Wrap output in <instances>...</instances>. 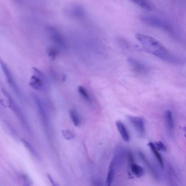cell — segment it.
<instances>
[{
	"label": "cell",
	"instance_id": "ba28073f",
	"mask_svg": "<svg viewBox=\"0 0 186 186\" xmlns=\"http://www.w3.org/2000/svg\"><path fill=\"white\" fill-rule=\"evenodd\" d=\"M32 95L33 101H34L40 115L44 123H46L48 122V116L43 103L37 95L34 94Z\"/></svg>",
	"mask_w": 186,
	"mask_h": 186
},
{
	"label": "cell",
	"instance_id": "8992f818",
	"mask_svg": "<svg viewBox=\"0 0 186 186\" xmlns=\"http://www.w3.org/2000/svg\"><path fill=\"white\" fill-rule=\"evenodd\" d=\"M127 117L139 134L141 136L144 135L145 133V127L143 118L132 116H128Z\"/></svg>",
	"mask_w": 186,
	"mask_h": 186
},
{
	"label": "cell",
	"instance_id": "9a60e30c",
	"mask_svg": "<svg viewBox=\"0 0 186 186\" xmlns=\"http://www.w3.org/2000/svg\"><path fill=\"white\" fill-rule=\"evenodd\" d=\"M131 170L135 176L137 177H141L144 174L143 168L136 164H133L131 165Z\"/></svg>",
	"mask_w": 186,
	"mask_h": 186
},
{
	"label": "cell",
	"instance_id": "e0dca14e",
	"mask_svg": "<svg viewBox=\"0 0 186 186\" xmlns=\"http://www.w3.org/2000/svg\"><path fill=\"white\" fill-rule=\"evenodd\" d=\"M78 90L80 94L84 99L89 102H91V99L90 95L85 88L83 86H80L78 88Z\"/></svg>",
	"mask_w": 186,
	"mask_h": 186
},
{
	"label": "cell",
	"instance_id": "277c9868",
	"mask_svg": "<svg viewBox=\"0 0 186 186\" xmlns=\"http://www.w3.org/2000/svg\"><path fill=\"white\" fill-rule=\"evenodd\" d=\"M2 92L3 93L6 98L7 99L8 104L10 109L16 115L20 120L22 125L24 126V127L28 128V125L27 124L26 119L20 108L16 104L15 101H14L10 95L6 90L2 89Z\"/></svg>",
	"mask_w": 186,
	"mask_h": 186
},
{
	"label": "cell",
	"instance_id": "8fae6325",
	"mask_svg": "<svg viewBox=\"0 0 186 186\" xmlns=\"http://www.w3.org/2000/svg\"><path fill=\"white\" fill-rule=\"evenodd\" d=\"M118 131L122 136V138L126 141H128L130 140V137L127 130L124 124L120 121H117L116 122Z\"/></svg>",
	"mask_w": 186,
	"mask_h": 186
},
{
	"label": "cell",
	"instance_id": "7a4b0ae2",
	"mask_svg": "<svg viewBox=\"0 0 186 186\" xmlns=\"http://www.w3.org/2000/svg\"><path fill=\"white\" fill-rule=\"evenodd\" d=\"M34 74L29 81V85L33 89L38 91L45 90L48 87L47 78L43 73L36 68H33Z\"/></svg>",
	"mask_w": 186,
	"mask_h": 186
},
{
	"label": "cell",
	"instance_id": "ac0fdd59",
	"mask_svg": "<svg viewBox=\"0 0 186 186\" xmlns=\"http://www.w3.org/2000/svg\"><path fill=\"white\" fill-rule=\"evenodd\" d=\"M73 15L79 17L83 16L85 14V11L84 8L82 6L79 5L74 6L73 8Z\"/></svg>",
	"mask_w": 186,
	"mask_h": 186
},
{
	"label": "cell",
	"instance_id": "4fadbf2b",
	"mask_svg": "<svg viewBox=\"0 0 186 186\" xmlns=\"http://www.w3.org/2000/svg\"><path fill=\"white\" fill-rule=\"evenodd\" d=\"M148 145L149 146L154 155H155L156 159H157L158 162L159 163L162 168H164V163L162 156L161 155L159 152H158V150L156 149L154 144L153 143L150 142L148 144Z\"/></svg>",
	"mask_w": 186,
	"mask_h": 186
},
{
	"label": "cell",
	"instance_id": "7402d4cb",
	"mask_svg": "<svg viewBox=\"0 0 186 186\" xmlns=\"http://www.w3.org/2000/svg\"><path fill=\"white\" fill-rule=\"evenodd\" d=\"M155 146L158 150L163 151H166L167 150L166 148L165 145L162 142H156L154 144Z\"/></svg>",
	"mask_w": 186,
	"mask_h": 186
},
{
	"label": "cell",
	"instance_id": "9c48e42d",
	"mask_svg": "<svg viewBox=\"0 0 186 186\" xmlns=\"http://www.w3.org/2000/svg\"><path fill=\"white\" fill-rule=\"evenodd\" d=\"M48 29L52 41L60 47L65 48L66 46L64 40L58 32L52 27L49 28Z\"/></svg>",
	"mask_w": 186,
	"mask_h": 186
},
{
	"label": "cell",
	"instance_id": "5bb4252c",
	"mask_svg": "<svg viewBox=\"0 0 186 186\" xmlns=\"http://www.w3.org/2000/svg\"><path fill=\"white\" fill-rule=\"evenodd\" d=\"M132 2L143 9L147 10H153V5L147 1L144 0H134L132 1Z\"/></svg>",
	"mask_w": 186,
	"mask_h": 186
},
{
	"label": "cell",
	"instance_id": "6da1fadb",
	"mask_svg": "<svg viewBox=\"0 0 186 186\" xmlns=\"http://www.w3.org/2000/svg\"><path fill=\"white\" fill-rule=\"evenodd\" d=\"M136 37L145 51L171 64H177L182 62L180 58L171 53L154 38L142 34H137Z\"/></svg>",
	"mask_w": 186,
	"mask_h": 186
},
{
	"label": "cell",
	"instance_id": "603a6c76",
	"mask_svg": "<svg viewBox=\"0 0 186 186\" xmlns=\"http://www.w3.org/2000/svg\"><path fill=\"white\" fill-rule=\"evenodd\" d=\"M24 186H27L24 185Z\"/></svg>",
	"mask_w": 186,
	"mask_h": 186
},
{
	"label": "cell",
	"instance_id": "5b68a950",
	"mask_svg": "<svg viewBox=\"0 0 186 186\" xmlns=\"http://www.w3.org/2000/svg\"><path fill=\"white\" fill-rule=\"evenodd\" d=\"M1 64L2 68V69L8 83L14 92H15L16 94L18 95H20V90L16 85L9 69H8L7 65L6 64L2 61L1 60Z\"/></svg>",
	"mask_w": 186,
	"mask_h": 186
},
{
	"label": "cell",
	"instance_id": "d6986e66",
	"mask_svg": "<svg viewBox=\"0 0 186 186\" xmlns=\"http://www.w3.org/2000/svg\"><path fill=\"white\" fill-rule=\"evenodd\" d=\"M23 144L24 145V147L26 148L27 150L30 152V153L33 156H36L37 154L36 152L35 151L32 146L29 143L28 141H27L24 139H22L21 140Z\"/></svg>",
	"mask_w": 186,
	"mask_h": 186
},
{
	"label": "cell",
	"instance_id": "3957f363",
	"mask_svg": "<svg viewBox=\"0 0 186 186\" xmlns=\"http://www.w3.org/2000/svg\"><path fill=\"white\" fill-rule=\"evenodd\" d=\"M140 20L144 23L149 26L170 30L171 26L169 23L160 17L153 14H144L140 17Z\"/></svg>",
	"mask_w": 186,
	"mask_h": 186
},
{
	"label": "cell",
	"instance_id": "30bf717a",
	"mask_svg": "<svg viewBox=\"0 0 186 186\" xmlns=\"http://www.w3.org/2000/svg\"><path fill=\"white\" fill-rule=\"evenodd\" d=\"M164 117L167 129L169 132H173L174 130L175 124L172 112L169 110L166 111L164 113Z\"/></svg>",
	"mask_w": 186,
	"mask_h": 186
},
{
	"label": "cell",
	"instance_id": "2e32d148",
	"mask_svg": "<svg viewBox=\"0 0 186 186\" xmlns=\"http://www.w3.org/2000/svg\"><path fill=\"white\" fill-rule=\"evenodd\" d=\"M69 115L74 125L75 126H79L80 123V119L77 111L71 109L69 112Z\"/></svg>",
	"mask_w": 186,
	"mask_h": 186
},
{
	"label": "cell",
	"instance_id": "7c38bea8",
	"mask_svg": "<svg viewBox=\"0 0 186 186\" xmlns=\"http://www.w3.org/2000/svg\"><path fill=\"white\" fill-rule=\"evenodd\" d=\"M115 160L112 162L109 167V170L105 186H111L115 174Z\"/></svg>",
	"mask_w": 186,
	"mask_h": 186
},
{
	"label": "cell",
	"instance_id": "52a82bcc",
	"mask_svg": "<svg viewBox=\"0 0 186 186\" xmlns=\"http://www.w3.org/2000/svg\"><path fill=\"white\" fill-rule=\"evenodd\" d=\"M130 66L135 72L144 73L147 71V67L141 61L136 59L130 57L127 60Z\"/></svg>",
	"mask_w": 186,
	"mask_h": 186
},
{
	"label": "cell",
	"instance_id": "44dd1931",
	"mask_svg": "<svg viewBox=\"0 0 186 186\" xmlns=\"http://www.w3.org/2000/svg\"><path fill=\"white\" fill-rule=\"evenodd\" d=\"M48 55L52 59L56 58L58 54L57 50L54 48H51L48 50Z\"/></svg>",
	"mask_w": 186,
	"mask_h": 186
},
{
	"label": "cell",
	"instance_id": "ffe728a7",
	"mask_svg": "<svg viewBox=\"0 0 186 186\" xmlns=\"http://www.w3.org/2000/svg\"><path fill=\"white\" fill-rule=\"evenodd\" d=\"M62 133L63 137L67 140H71L75 138V134L71 131L63 130L62 131Z\"/></svg>",
	"mask_w": 186,
	"mask_h": 186
}]
</instances>
